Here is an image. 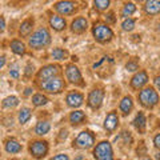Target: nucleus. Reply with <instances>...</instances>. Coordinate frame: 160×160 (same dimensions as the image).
<instances>
[{"mask_svg":"<svg viewBox=\"0 0 160 160\" xmlns=\"http://www.w3.org/2000/svg\"><path fill=\"white\" fill-rule=\"evenodd\" d=\"M49 43H51V33L44 27L36 29L28 39L29 47L33 49H42L44 47H47Z\"/></svg>","mask_w":160,"mask_h":160,"instance_id":"1","label":"nucleus"},{"mask_svg":"<svg viewBox=\"0 0 160 160\" xmlns=\"http://www.w3.org/2000/svg\"><path fill=\"white\" fill-rule=\"evenodd\" d=\"M138 99L143 107L153 108L159 103V93L155 91L152 87H147V88H143L142 91L139 92Z\"/></svg>","mask_w":160,"mask_h":160,"instance_id":"2","label":"nucleus"},{"mask_svg":"<svg viewBox=\"0 0 160 160\" xmlns=\"http://www.w3.org/2000/svg\"><path fill=\"white\" fill-rule=\"evenodd\" d=\"M92 35L96 42L99 43H107L113 38V32L107 24L104 23H96L92 28Z\"/></svg>","mask_w":160,"mask_h":160,"instance_id":"3","label":"nucleus"},{"mask_svg":"<svg viewBox=\"0 0 160 160\" xmlns=\"http://www.w3.org/2000/svg\"><path fill=\"white\" fill-rule=\"evenodd\" d=\"M39 86L43 91H46L48 93H60L64 89V82H63V79L55 76V78L40 82Z\"/></svg>","mask_w":160,"mask_h":160,"instance_id":"4","label":"nucleus"},{"mask_svg":"<svg viewBox=\"0 0 160 160\" xmlns=\"http://www.w3.org/2000/svg\"><path fill=\"white\" fill-rule=\"evenodd\" d=\"M93 156L96 160H113V151L111 143L100 142L93 149Z\"/></svg>","mask_w":160,"mask_h":160,"instance_id":"5","label":"nucleus"},{"mask_svg":"<svg viewBox=\"0 0 160 160\" xmlns=\"http://www.w3.org/2000/svg\"><path fill=\"white\" fill-rule=\"evenodd\" d=\"M95 144V135L91 131H83L73 140V147L78 148H91Z\"/></svg>","mask_w":160,"mask_h":160,"instance_id":"6","label":"nucleus"},{"mask_svg":"<svg viewBox=\"0 0 160 160\" xmlns=\"http://www.w3.org/2000/svg\"><path fill=\"white\" fill-rule=\"evenodd\" d=\"M66 76L69 83L76 84V86H84L82 72H80V69L75 64H68L66 67Z\"/></svg>","mask_w":160,"mask_h":160,"instance_id":"7","label":"nucleus"},{"mask_svg":"<svg viewBox=\"0 0 160 160\" xmlns=\"http://www.w3.org/2000/svg\"><path fill=\"white\" fill-rule=\"evenodd\" d=\"M29 152L35 159H42L47 155L48 152V143L43 142V140H36V142H32L31 146H29Z\"/></svg>","mask_w":160,"mask_h":160,"instance_id":"8","label":"nucleus"},{"mask_svg":"<svg viewBox=\"0 0 160 160\" xmlns=\"http://www.w3.org/2000/svg\"><path fill=\"white\" fill-rule=\"evenodd\" d=\"M103 99H104V91H103V89H100V88H95L88 95L87 104L92 109H98V108L102 107Z\"/></svg>","mask_w":160,"mask_h":160,"instance_id":"9","label":"nucleus"},{"mask_svg":"<svg viewBox=\"0 0 160 160\" xmlns=\"http://www.w3.org/2000/svg\"><path fill=\"white\" fill-rule=\"evenodd\" d=\"M53 8L60 15H71L76 9V3L71 2V0H60V2L55 3Z\"/></svg>","mask_w":160,"mask_h":160,"instance_id":"10","label":"nucleus"},{"mask_svg":"<svg viewBox=\"0 0 160 160\" xmlns=\"http://www.w3.org/2000/svg\"><path fill=\"white\" fill-rule=\"evenodd\" d=\"M59 72H60V67L59 66H56V64H48V66L43 67L39 71L38 78H39L40 82H43V80H47V79H51V78L58 76Z\"/></svg>","mask_w":160,"mask_h":160,"instance_id":"11","label":"nucleus"},{"mask_svg":"<svg viewBox=\"0 0 160 160\" xmlns=\"http://www.w3.org/2000/svg\"><path fill=\"white\" fill-rule=\"evenodd\" d=\"M119 126V115L116 111H111L104 119V128L107 132H113Z\"/></svg>","mask_w":160,"mask_h":160,"instance_id":"12","label":"nucleus"},{"mask_svg":"<svg viewBox=\"0 0 160 160\" xmlns=\"http://www.w3.org/2000/svg\"><path fill=\"white\" fill-rule=\"evenodd\" d=\"M66 102H67V106H68V107H71V108H78V107H80V106L83 104L84 96H83V93H80V92H78V91H72V92H69V93L67 95Z\"/></svg>","mask_w":160,"mask_h":160,"instance_id":"13","label":"nucleus"},{"mask_svg":"<svg viewBox=\"0 0 160 160\" xmlns=\"http://www.w3.org/2000/svg\"><path fill=\"white\" fill-rule=\"evenodd\" d=\"M148 83V75L146 71H139L131 80V87L135 89H139L144 87Z\"/></svg>","mask_w":160,"mask_h":160,"instance_id":"14","label":"nucleus"},{"mask_svg":"<svg viewBox=\"0 0 160 160\" xmlns=\"http://www.w3.org/2000/svg\"><path fill=\"white\" fill-rule=\"evenodd\" d=\"M87 28H88V22H87L86 18L79 16L71 23V29L75 33H82V32L86 31Z\"/></svg>","mask_w":160,"mask_h":160,"instance_id":"15","label":"nucleus"},{"mask_svg":"<svg viewBox=\"0 0 160 160\" xmlns=\"http://www.w3.org/2000/svg\"><path fill=\"white\" fill-rule=\"evenodd\" d=\"M144 12L151 16L160 13V0H147L144 4Z\"/></svg>","mask_w":160,"mask_h":160,"instance_id":"16","label":"nucleus"},{"mask_svg":"<svg viewBox=\"0 0 160 160\" xmlns=\"http://www.w3.org/2000/svg\"><path fill=\"white\" fill-rule=\"evenodd\" d=\"M49 26H51L55 31H63V29L66 28L67 23H66V20L62 16H59V15H52V16L49 18Z\"/></svg>","mask_w":160,"mask_h":160,"instance_id":"17","label":"nucleus"},{"mask_svg":"<svg viewBox=\"0 0 160 160\" xmlns=\"http://www.w3.org/2000/svg\"><path fill=\"white\" fill-rule=\"evenodd\" d=\"M119 108H120V112H122L124 116L126 115H128L129 112L132 111V108H133V100L131 96H124L122 99V102H120L119 104Z\"/></svg>","mask_w":160,"mask_h":160,"instance_id":"18","label":"nucleus"},{"mask_svg":"<svg viewBox=\"0 0 160 160\" xmlns=\"http://www.w3.org/2000/svg\"><path fill=\"white\" fill-rule=\"evenodd\" d=\"M33 19L32 18H28L26 19L24 22L22 23V26H20V29H19V33L22 35V36H28L29 33H31L32 28H33Z\"/></svg>","mask_w":160,"mask_h":160,"instance_id":"19","label":"nucleus"},{"mask_svg":"<svg viewBox=\"0 0 160 160\" xmlns=\"http://www.w3.org/2000/svg\"><path fill=\"white\" fill-rule=\"evenodd\" d=\"M133 126L135 128L138 129L140 132H144V129H146V126H147V120H146V116H144L143 112H139L136 116L133 119Z\"/></svg>","mask_w":160,"mask_h":160,"instance_id":"20","label":"nucleus"},{"mask_svg":"<svg viewBox=\"0 0 160 160\" xmlns=\"http://www.w3.org/2000/svg\"><path fill=\"white\" fill-rule=\"evenodd\" d=\"M6 151L8 153H18L22 151V144L16 139H8L6 142Z\"/></svg>","mask_w":160,"mask_h":160,"instance_id":"21","label":"nucleus"},{"mask_svg":"<svg viewBox=\"0 0 160 160\" xmlns=\"http://www.w3.org/2000/svg\"><path fill=\"white\" fill-rule=\"evenodd\" d=\"M84 120H86V113L83 111H73L69 115V122H71L72 126H78V124H82Z\"/></svg>","mask_w":160,"mask_h":160,"instance_id":"22","label":"nucleus"},{"mask_svg":"<svg viewBox=\"0 0 160 160\" xmlns=\"http://www.w3.org/2000/svg\"><path fill=\"white\" fill-rule=\"evenodd\" d=\"M49 129H51V124L48 122H39L36 124V127H35V133L39 135V136H43V135H47L49 132Z\"/></svg>","mask_w":160,"mask_h":160,"instance_id":"23","label":"nucleus"},{"mask_svg":"<svg viewBox=\"0 0 160 160\" xmlns=\"http://www.w3.org/2000/svg\"><path fill=\"white\" fill-rule=\"evenodd\" d=\"M135 11H136V6H135L133 3L128 2V3H126V4L123 6L120 15H122V18H126V19H127L128 16H131V15H133V13H135Z\"/></svg>","mask_w":160,"mask_h":160,"instance_id":"24","label":"nucleus"},{"mask_svg":"<svg viewBox=\"0 0 160 160\" xmlns=\"http://www.w3.org/2000/svg\"><path fill=\"white\" fill-rule=\"evenodd\" d=\"M11 49L13 53L16 55H24L26 53V46L20 40H12L11 42Z\"/></svg>","mask_w":160,"mask_h":160,"instance_id":"25","label":"nucleus"},{"mask_svg":"<svg viewBox=\"0 0 160 160\" xmlns=\"http://www.w3.org/2000/svg\"><path fill=\"white\" fill-rule=\"evenodd\" d=\"M47 103H48V99H47V96H44L43 93H35L32 96V104L35 107L46 106Z\"/></svg>","mask_w":160,"mask_h":160,"instance_id":"26","label":"nucleus"},{"mask_svg":"<svg viewBox=\"0 0 160 160\" xmlns=\"http://www.w3.org/2000/svg\"><path fill=\"white\" fill-rule=\"evenodd\" d=\"M32 116V112H31V109L27 108V107H24L20 109V112H19V122L20 124H26L29 119H31Z\"/></svg>","mask_w":160,"mask_h":160,"instance_id":"27","label":"nucleus"},{"mask_svg":"<svg viewBox=\"0 0 160 160\" xmlns=\"http://www.w3.org/2000/svg\"><path fill=\"white\" fill-rule=\"evenodd\" d=\"M52 58L56 60H66L68 58V52L63 48H53L52 49Z\"/></svg>","mask_w":160,"mask_h":160,"instance_id":"28","label":"nucleus"},{"mask_svg":"<svg viewBox=\"0 0 160 160\" xmlns=\"http://www.w3.org/2000/svg\"><path fill=\"white\" fill-rule=\"evenodd\" d=\"M19 104V99L16 96H8L3 100V107L4 108H13Z\"/></svg>","mask_w":160,"mask_h":160,"instance_id":"29","label":"nucleus"},{"mask_svg":"<svg viewBox=\"0 0 160 160\" xmlns=\"http://www.w3.org/2000/svg\"><path fill=\"white\" fill-rule=\"evenodd\" d=\"M93 6L99 11H106L111 6V0H93Z\"/></svg>","mask_w":160,"mask_h":160,"instance_id":"30","label":"nucleus"},{"mask_svg":"<svg viewBox=\"0 0 160 160\" xmlns=\"http://www.w3.org/2000/svg\"><path fill=\"white\" fill-rule=\"evenodd\" d=\"M135 19H131V18H128V19H124V22L122 23V28H123V31H132V29L135 28Z\"/></svg>","mask_w":160,"mask_h":160,"instance_id":"31","label":"nucleus"},{"mask_svg":"<svg viewBox=\"0 0 160 160\" xmlns=\"http://www.w3.org/2000/svg\"><path fill=\"white\" fill-rule=\"evenodd\" d=\"M126 68L129 72L136 71V69H139V64H138V62H135V60H129V62L126 64Z\"/></svg>","mask_w":160,"mask_h":160,"instance_id":"32","label":"nucleus"},{"mask_svg":"<svg viewBox=\"0 0 160 160\" xmlns=\"http://www.w3.org/2000/svg\"><path fill=\"white\" fill-rule=\"evenodd\" d=\"M9 76L13 79H19V67L18 64H13V66L9 68Z\"/></svg>","mask_w":160,"mask_h":160,"instance_id":"33","label":"nucleus"},{"mask_svg":"<svg viewBox=\"0 0 160 160\" xmlns=\"http://www.w3.org/2000/svg\"><path fill=\"white\" fill-rule=\"evenodd\" d=\"M35 72V66L32 63H28L27 66H26V71H24V75H26L27 78H29V76H32V73Z\"/></svg>","mask_w":160,"mask_h":160,"instance_id":"34","label":"nucleus"},{"mask_svg":"<svg viewBox=\"0 0 160 160\" xmlns=\"http://www.w3.org/2000/svg\"><path fill=\"white\" fill-rule=\"evenodd\" d=\"M106 22L107 23H115V22H116V19H115V13L113 12H108L107 15H106Z\"/></svg>","mask_w":160,"mask_h":160,"instance_id":"35","label":"nucleus"},{"mask_svg":"<svg viewBox=\"0 0 160 160\" xmlns=\"http://www.w3.org/2000/svg\"><path fill=\"white\" fill-rule=\"evenodd\" d=\"M51 160H69V158L66 153H59V155H56V156H53Z\"/></svg>","mask_w":160,"mask_h":160,"instance_id":"36","label":"nucleus"},{"mask_svg":"<svg viewBox=\"0 0 160 160\" xmlns=\"http://www.w3.org/2000/svg\"><path fill=\"white\" fill-rule=\"evenodd\" d=\"M153 144L156 148H160V133H158L156 136L153 138Z\"/></svg>","mask_w":160,"mask_h":160,"instance_id":"37","label":"nucleus"},{"mask_svg":"<svg viewBox=\"0 0 160 160\" xmlns=\"http://www.w3.org/2000/svg\"><path fill=\"white\" fill-rule=\"evenodd\" d=\"M33 92V88H31V87H28V88H26V91H24V96H29Z\"/></svg>","mask_w":160,"mask_h":160,"instance_id":"38","label":"nucleus"},{"mask_svg":"<svg viewBox=\"0 0 160 160\" xmlns=\"http://www.w3.org/2000/svg\"><path fill=\"white\" fill-rule=\"evenodd\" d=\"M155 86H156L158 89L160 91V76H156V78H155Z\"/></svg>","mask_w":160,"mask_h":160,"instance_id":"39","label":"nucleus"},{"mask_svg":"<svg viewBox=\"0 0 160 160\" xmlns=\"http://www.w3.org/2000/svg\"><path fill=\"white\" fill-rule=\"evenodd\" d=\"M67 136H68V132L66 131V129H63V131L60 132V138H62V139H66Z\"/></svg>","mask_w":160,"mask_h":160,"instance_id":"40","label":"nucleus"},{"mask_svg":"<svg viewBox=\"0 0 160 160\" xmlns=\"http://www.w3.org/2000/svg\"><path fill=\"white\" fill-rule=\"evenodd\" d=\"M0 28H2V31H3L4 28H6V20H4L3 16H2V27H0Z\"/></svg>","mask_w":160,"mask_h":160,"instance_id":"41","label":"nucleus"},{"mask_svg":"<svg viewBox=\"0 0 160 160\" xmlns=\"http://www.w3.org/2000/svg\"><path fill=\"white\" fill-rule=\"evenodd\" d=\"M2 63H0V67H4V64H6V56H2Z\"/></svg>","mask_w":160,"mask_h":160,"instance_id":"42","label":"nucleus"},{"mask_svg":"<svg viewBox=\"0 0 160 160\" xmlns=\"http://www.w3.org/2000/svg\"><path fill=\"white\" fill-rule=\"evenodd\" d=\"M143 160H151V159H149V158H144Z\"/></svg>","mask_w":160,"mask_h":160,"instance_id":"43","label":"nucleus"},{"mask_svg":"<svg viewBox=\"0 0 160 160\" xmlns=\"http://www.w3.org/2000/svg\"><path fill=\"white\" fill-rule=\"evenodd\" d=\"M136 2H139V3H140V2H144V0H136Z\"/></svg>","mask_w":160,"mask_h":160,"instance_id":"44","label":"nucleus"}]
</instances>
